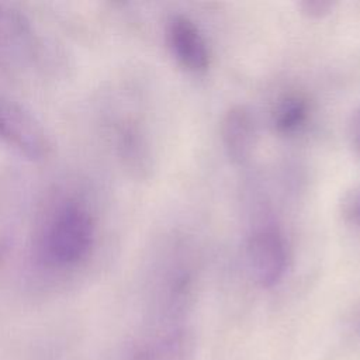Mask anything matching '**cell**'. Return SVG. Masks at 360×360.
I'll return each instance as SVG.
<instances>
[{"mask_svg": "<svg viewBox=\"0 0 360 360\" xmlns=\"http://www.w3.org/2000/svg\"><path fill=\"white\" fill-rule=\"evenodd\" d=\"M246 264L252 278L262 287H273L281 281L287 270V245L273 226L256 229L246 242Z\"/></svg>", "mask_w": 360, "mask_h": 360, "instance_id": "7a4b0ae2", "label": "cell"}, {"mask_svg": "<svg viewBox=\"0 0 360 360\" xmlns=\"http://www.w3.org/2000/svg\"><path fill=\"white\" fill-rule=\"evenodd\" d=\"M300 8L301 13H304L307 17L322 18L330 13V10L333 8V3L326 0H305L300 3Z\"/></svg>", "mask_w": 360, "mask_h": 360, "instance_id": "ba28073f", "label": "cell"}, {"mask_svg": "<svg viewBox=\"0 0 360 360\" xmlns=\"http://www.w3.org/2000/svg\"><path fill=\"white\" fill-rule=\"evenodd\" d=\"M94 239V221L77 202H68L51 219L42 240L45 259L51 264L70 266L87 256Z\"/></svg>", "mask_w": 360, "mask_h": 360, "instance_id": "6da1fadb", "label": "cell"}, {"mask_svg": "<svg viewBox=\"0 0 360 360\" xmlns=\"http://www.w3.org/2000/svg\"><path fill=\"white\" fill-rule=\"evenodd\" d=\"M342 212L345 218L360 226V183L353 186L343 197Z\"/></svg>", "mask_w": 360, "mask_h": 360, "instance_id": "52a82bcc", "label": "cell"}, {"mask_svg": "<svg viewBox=\"0 0 360 360\" xmlns=\"http://www.w3.org/2000/svg\"><path fill=\"white\" fill-rule=\"evenodd\" d=\"M350 135L356 148L360 149V104L354 110L350 120Z\"/></svg>", "mask_w": 360, "mask_h": 360, "instance_id": "9c48e42d", "label": "cell"}, {"mask_svg": "<svg viewBox=\"0 0 360 360\" xmlns=\"http://www.w3.org/2000/svg\"><path fill=\"white\" fill-rule=\"evenodd\" d=\"M166 32L172 55L184 70L200 75L208 69V45L194 21L186 15L176 14L169 20Z\"/></svg>", "mask_w": 360, "mask_h": 360, "instance_id": "277c9868", "label": "cell"}, {"mask_svg": "<svg viewBox=\"0 0 360 360\" xmlns=\"http://www.w3.org/2000/svg\"><path fill=\"white\" fill-rule=\"evenodd\" d=\"M311 104L305 94L288 91L277 98L271 110L273 128L281 135L298 132L308 121Z\"/></svg>", "mask_w": 360, "mask_h": 360, "instance_id": "8992f818", "label": "cell"}, {"mask_svg": "<svg viewBox=\"0 0 360 360\" xmlns=\"http://www.w3.org/2000/svg\"><path fill=\"white\" fill-rule=\"evenodd\" d=\"M257 138L256 121L245 105H232L221 120V141L235 165H245L253 155Z\"/></svg>", "mask_w": 360, "mask_h": 360, "instance_id": "5b68a950", "label": "cell"}, {"mask_svg": "<svg viewBox=\"0 0 360 360\" xmlns=\"http://www.w3.org/2000/svg\"><path fill=\"white\" fill-rule=\"evenodd\" d=\"M0 138L31 159H44L51 150L42 125L28 111L3 96H0Z\"/></svg>", "mask_w": 360, "mask_h": 360, "instance_id": "3957f363", "label": "cell"}]
</instances>
